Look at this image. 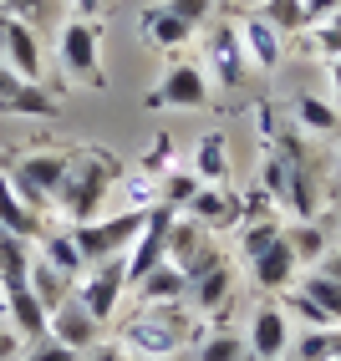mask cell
I'll return each instance as SVG.
<instances>
[{"label":"cell","instance_id":"obj_1","mask_svg":"<svg viewBox=\"0 0 341 361\" xmlns=\"http://www.w3.org/2000/svg\"><path fill=\"white\" fill-rule=\"evenodd\" d=\"M123 183V163H117V153L97 148V142H87V148L66 153V178L56 188V214L66 224H87L102 214L107 194Z\"/></svg>","mask_w":341,"mask_h":361},{"label":"cell","instance_id":"obj_2","mask_svg":"<svg viewBox=\"0 0 341 361\" xmlns=\"http://www.w3.org/2000/svg\"><path fill=\"white\" fill-rule=\"evenodd\" d=\"M189 316H184V300L179 305H143V316H133L123 326V346L128 356H143V361H158V356H174L184 341H189Z\"/></svg>","mask_w":341,"mask_h":361},{"label":"cell","instance_id":"obj_3","mask_svg":"<svg viewBox=\"0 0 341 361\" xmlns=\"http://www.w3.org/2000/svg\"><path fill=\"white\" fill-rule=\"evenodd\" d=\"M0 173L11 178V188L36 214H46V209H56V188L66 178V153H56V148H26L16 163L0 168Z\"/></svg>","mask_w":341,"mask_h":361},{"label":"cell","instance_id":"obj_4","mask_svg":"<svg viewBox=\"0 0 341 361\" xmlns=\"http://www.w3.org/2000/svg\"><path fill=\"white\" fill-rule=\"evenodd\" d=\"M56 66H61L66 82L107 87V71H102V36H97L92 20H82V16L61 20V31H56Z\"/></svg>","mask_w":341,"mask_h":361},{"label":"cell","instance_id":"obj_5","mask_svg":"<svg viewBox=\"0 0 341 361\" xmlns=\"http://www.w3.org/2000/svg\"><path fill=\"white\" fill-rule=\"evenodd\" d=\"M143 214H148V209H123L117 219H102V214H97V219H87V224H71L82 259L87 264H102L112 255H128V245H133L138 229H143Z\"/></svg>","mask_w":341,"mask_h":361},{"label":"cell","instance_id":"obj_6","mask_svg":"<svg viewBox=\"0 0 341 361\" xmlns=\"http://www.w3.org/2000/svg\"><path fill=\"white\" fill-rule=\"evenodd\" d=\"M209 102V71L199 61H174L158 77V87L143 97V107H174V112H199Z\"/></svg>","mask_w":341,"mask_h":361},{"label":"cell","instance_id":"obj_7","mask_svg":"<svg viewBox=\"0 0 341 361\" xmlns=\"http://www.w3.org/2000/svg\"><path fill=\"white\" fill-rule=\"evenodd\" d=\"M123 290H128V264H123V255H112V259H102V264H87V270L77 275V300H82L102 326L117 316Z\"/></svg>","mask_w":341,"mask_h":361},{"label":"cell","instance_id":"obj_8","mask_svg":"<svg viewBox=\"0 0 341 361\" xmlns=\"http://www.w3.org/2000/svg\"><path fill=\"white\" fill-rule=\"evenodd\" d=\"M174 219H179V209H168V204H158V209L143 214V229H138V239H133L128 255H123L128 285H138L148 270H158V264L168 259V229H174Z\"/></svg>","mask_w":341,"mask_h":361},{"label":"cell","instance_id":"obj_9","mask_svg":"<svg viewBox=\"0 0 341 361\" xmlns=\"http://www.w3.org/2000/svg\"><path fill=\"white\" fill-rule=\"evenodd\" d=\"M0 61H6L16 77L26 82H46V51H41V36L31 20L6 16V31H0Z\"/></svg>","mask_w":341,"mask_h":361},{"label":"cell","instance_id":"obj_10","mask_svg":"<svg viewBox=\"0 0 341 361\" xmlns=\"http://www.w3.org/2000/svg\"><path fill=\"white\" fill-rule=\"evenodd\" d=\"M219 259V245H214V234L204 224H193L189 214H179L174 229H168V264H179V270L193 280L199 270H209V264Z\"/></svg>","mask_w":341,"mask_h":361},{"label":"cell","instance_id":"obj_11","mask_svg":"<svg viewBox=\"0 0 341 361\" xmlns=\"http://www.w3.org/2000/svg\"><path fill=\"white\" fill-rule=\"evenodd\" d=\"M245 275H250V285H255V290L275 295V290H290V285H296V275H301V259H296V250H290V239L280 234L275 245H265L255 259H245Z\"/></svg>","mask_w":341,"mask_h":361},{"label":"cell","instance_id":"obj_12","mask_svg":"<svg viewBox=\"0 0 341 361\" xmlns=\"http://www.w3.org/2000/svg\"><path fill=\"white\" fill-rule=\"evenodd\" d=\"M204 56H209V82L219 87H239L250 77V61H245V46H239V31H234V20L229 26H214L209 41H204Z\"/></svg>","mask_w":341,"mask_h":361},{"label":"cell","instance_id":"obj_13","mask_svg":"<svg viewBox=\"0 0 341 361\" xmlns=\"http://www.w3.org/2000/svg\"><path fill=\"white\" fill-rule=\"evenodd\" d=\"M46 336L82 356V351H92L97 341H102V321H97L92 310L77 300V290H71V300H61V305L52 310V331H46Z\"/></svg>","mask_w":341,"mask_h":361},{"label":"cell","instance_id":"obj_14","mask_svg":"<svg viewBox=\"0 0 341 361\" xmlns=\"http://www.w3.org/2000/svg\"><path fill=\"white\" fill-rule=\"evenodd\" d=\"M234 31H239V46H245L250 71H275V66H280V56H285V36H280L260 11L239 16V20H234Z\"/></svg>","mask_w":341,"mask_h":361},{"label":"cell","instance_id":"obj_15","mask_svg":"<svg viewBox=\"0 0 341 361\" xmlns=\"http://www.w3.org/2000/svg\"><path fill=\"white\" fill-rule=\"evenodd\" d=\"M234 290H239V285H234V270H229V259L219 255L209 270H199V275L189 280V305L199 310V316H225L229 300H234Z\"/></svg>","mask_w":341,"mask_h":361},{"label":"cell","instance_id":"obj_16","mask_svg":"<svg viewBox=\"0 0 341 361\" xmlns=\"http://www.w3.org/2000/svg\"><path fill=\"white\" fill-rule=\"evenodd\" d=\"M184 214H189L193 224H204L209 234H219V229H234V224H239L245 204H239L225 183H199V194L184 204Z\"/></svg>","mask_w":341,"mask_h":361},{"label":"cell","instance_id":"obj_17","mask_svg":"<svg viewBox=\"0 0 341 361\" xmlns=\"http://www.w3.org/2000/svg\"><path fill=\"white\" fill-rule=\"evenodd\" d=\"M250 356L255 361H280L290 351V316L280 305H260L255 310V321H250Z\"/></svg>","mask_w":341,"mask_h":361},{"label":"cell","instance_id":"obj_18","mask_svg":"<svg viewBox=\"0 0 341 361\" xmlns=\"http://www.w3.org/2000/svg\"><path fill=\"white\" fill-rule=\"evenodd\" d=\"M6 321L16 326L20 341H41V336L52 331V310L36 300L31 285H16V290H6Z\"/></svg>","mask_w":341,"mask_h":361},{"label":"cell","instance_id":"obj_19","mask_svg":"<svg viewBox=\"0 0 341 361\" xmlns=\"http://www.w3.org/2000/svg\"><path fill=\"white\" fill-rule=\"evenodd\" d=\"M138 31H143V41H148L153 51H179V46L193 36V26H189V20H179L174 11H168V6H153V11H143Z\"/></svg>","mask_w":341,"mask_h":361},{"label":"cell","instance_id":"obj_20","mask_svg":"<svg viewBox=\"0 0 341 361\" xmlns=\"http://www.w3.org/2000/svg\"><path fill=\"white\" fill-rule=\"evenodd\" d=\"M138 295H143V305H179V300H189V275L163 259L158 270H148L138 280Z\"/></svg>","mask_w":341,"mask_h":361},{"label":"cell","instance_id":"obj_21","mask_svg":"<svg viewBox=\"0 0 341 361\" xmlns=\"http://www.w3.org/2000/svg\"><path fill=\"white\" fill-rule=\"evenodd\" d=\"M0 229H6V234H20V239H31V245L41 239V214L16 194L6 173H0Z\"/></svg>","mask_w":341,"mask_h":361},{"label":"cell","instance_id":"obj_22","mask_svg":"<svg viewBox=\"0 0 341 361\" xmlns=\"http://www.w3.org/2000/svg\"><path fill=\"white\" fill-rule=\"evenodd\" d=\"M31 259H36V245H31V239L0 229V290L31 285Z\"/></svg>","mask_w":341,"mask_h":361},{"label":"cell","instance_id":"obj_23","mask_svg":"<svg viewBox=\"0 0 341 361\" xmlns=\"http://www.w3.org/2000/svg\"><path fill=\"white\" fill-rule=\"evenodd\" d=\"M56 112H61V97L52 92V82H20V92L6 107V117H36V123H52Z\"/></svg>","mask_w":341,"mask_h":361},{"label":"cell","instance_id":"obj_24","mask_svg":"<svg viewBox=\"0 0 341 361\" xmlns=\"http://www.w3.org/2000/svg\"><path fill=\"white\" fill-rule=\"evenodd\" d=\"M31 290H36V300L46 305V310H56L61 300H71V290H77V280H71L66 270H56L52 259H31Z\"/></svg>","mask_w":341,"mask_h":361},{"label":"cell","instance_id":"obj_25","mask_svg":"<svg viewBox=\"0 0 341 361\" xmlns=\"http://www.w3.org/2000/svg\"><path fill=\"white\" fill-rule=\"evenodd\" d=\"M296 290H301L316 310H321L326 326H341V280H331V275H321V270H311V275L296 285Z\"/></svg>","mask_w":341,"mask_h":361},{"label":"cell","instance_id":"obj_26","mask_svg":"<svg viewBox=\"0 0 341 361\" xmlns=\"http://www.w3.org/2000/svg\"><path fill=\"white\" fill-rule=\"evenodd\" d=\"M193 173H199V183H225V178H229L225 133H204V137H199V148H193Z\"/></svg>","mask_w":341,"mask_h":361},{"label":"cell","instance_id":"obj_27","mask_svg":"<svg viewBox=\"0 0 341 361\" xmlns=\"http://www.w3.org/2000/svg\"><path fill=\"white\" fill-rule=\"evenodd\" d=\"M36 245H41L36 255H41V259H52L56 270H66L71 280H77V275L87 270V259H82V250H77V234H71V229H66V234H41Z\"/></svg>","mask_w":341,"mask_h":361},{"label":"cell","instance_id":"obj_28","mask_svg":"<svg viewBox=\"0 0 341 361\" xmlns=\"http://www.w3.org/2000/svg\"><path fill=\"white\" fill-rule=\"evenodd\" d=\"M285 239H290V250H296V259H301V270H311L316 259H321L331 245H326V229L316 224V219H296L285 229Z\"/></svg>","mask_w":341,"mask_h":361},{"label":"cell","instance_id":"obj_29","mask_svg":"<svg viewBox=\"0 0 341 361\" xmlns=\"http://www.w3.org/2000/svg\"><path fill=\"white\" fill-rule=\"evenodd\" d=\"M260 16L270 20V26L280 36H301L311 26V16H306V0H260Z\"/></svg>","mask_w":341,"mask_h":361},{"label":"cell","instance_id":"obj_30","mask_svg":"<svg viewBox=\"0 0 341 361\" xmlns=\"http://www.w3.org/2000/svg\"><path fill=\"white\" fill-rule=\"evenodd\" d=\"M193 194H199V173H193V168H168V173L158 178V204L179 209V214H184V204Z\"/></svg>","mask_w":341,"mask_h":361},{"label":"cell","instance_id":"obj_31","mask_svg":"<svg viewBox=\"0 0 341 361\" xmlns=\"http://www.w3.org/2000/svg\"><path fill=\"white\" fill-rule=\"evenodd\" d=\"M301 361H341V326H316L296 346Z\"/></svg>","mask_w":341,"mask_h":361},{"label":"cell","instance_id":"obj_32","mask_svg":"<svg viewBox=\"0 0 341 361\" xmlns=\"http://www.w3.org/2000/svg\"><path fill=\"white\" fill-rule=\"evenodd\" d=\"M245 351H250V346L239 341L234 331H214V336H204V341H199V361H239Z\"/></svg>","mask_w":341,"mask_h":361},{"label":"cell","instance_id":"obj_33","mask_svg":"<svg viewBox=\"0 0 341 361\" xmlns=\"http://www.w3.org/2000/svg\"><path fill=\"white\" fill-rule=\"evenodd\" d=\"M311 41H316V56L341 61V11L326 20H311Z\"/></svg>","mask_w":341,"mask_h":361},{"label":"cell","instance_id":"obj_34","mask_svg":"<svg viewBox=\"0 0 341 361\" xmlns=\"http://www.w3.org/2000/svg\"><path fill=\"white\" fill-rule=\"evenodd\" d=\"M296 112H301V128L306 133H336V107H326V102H316V97H301L296 102Z\"/></svg>","mask_w":341,"mask_h":361},{"label":"cell","instance_id":"obj_35","mask_svg":"<svg viewBox=\"0 0 341 361\" xmlns=\"http://www.w3.org/2000/svg\"><path fill=\"white\" fill-rule=\"evenodd\" d=\"M20 361H82V356L61 341H52V336H41V341H26V356Z\"/></svg>","mask_w":341,"mask_h":361},{"label":"cell","instance_id":"obj_36","mask_svg":"<svg viewBox=\"0 0 341 361\" xmlns=\"http://www.w3.org/2000/svg\"><path fill=\"white\" fill-rule=\"evenodd\" d=\"M163 6L174 11L179 20H189L193 31H199V26H209V16H214V0H163Z\"/></svg>","mask_w":341,"mask_h":361},{"label":"cell","instance_id":"obj_37","mask_svg":"<svg viewBox=\"0 0 341 361\" xmlns=\"http://www.w3.org/2000/svg\"><path fill=\"white\" fill-rule=\"evenodd\" d=\"M168 153H174V142H168V137H158L153 148L143 153V163H138V168H143V173H148V178H163L168 168H174V163H168Z\"/></svg>","mask_w":341,"mask_h":361},{"label":"cell","instance_id":"obj_38","mask_svg":"<svg viewBox=\"0 0 341 361\" xmlns=\"http://www.w3.org/2000/svg\"><path fill=\"white\" fill-rule=\"evenodd\" d=\"M0 11H6V16H20V20H31V26H41L46 11H52V0H0Z\"/></svg>","mask_w":341,"mask_h":361},{"label":"cell","instance_id":"obj_39","mask_svg":"<svg viewBox=\"0 0 341 361\" xmlns=\"http://www.w3.org/2000/svg\"><path fill=\"white\" fill-rule=\"evenodd\" d=\"M20 82H26V77H16V71H11L6 61H0V112H6V107H11V97H16V92H20Z\"/></svg>","mask_w":341,"mask_h":361},{"label":"cell","instance_id":"obj_40","mask_svg":"<svg viewBox=\"0 0 341 361\" xmlns=\"http://www.w3.org/2000/svg\"><path fill=\"white\" fill-rule=\"evenodd\" d=\"M311 270H321V275H331V280H341V245H331L321 259L311 264Z\"/></svg>","mask_w":341,"mask_h":361},{"label":"cell","instance_id":"obj_41","mask_svg":"<svg viewBox=\"0 0 341 361\" xmlns=\"http://www.w3.org/2000/svg\"><path fill=\"white\" fill-rule=\"evenodd\" d=\"M82 361H128L123 346H107V341H97L92 351H82Z\"/></svg>","mask_w":341,"mask_h":361},{"label":"cell","instance_id":"obj_42","mask_svg":"<svg viewBox=\"0 0 341 361\" xmlns=\"http://www.w3.org/2000/svg\"><path fill=\"white\" fill-rule=\"evenodd\" d=\"M341 11V0H306V16L311 20H326V16H336Z\"/></svg>","mask_w":341,"mask_h":361},{"label":"cell","instance_id":"obj_43","mask_svg":"<svg viewBox=\"0 0 341 361\" xmlns=\"http://www.w3.org/2000/svg\"><path fill=\"white\" fill-rule=\"evenodd\" d=\"M102 6H107V0H71V16H82V20H97V16H102Z\"/></svg>","mask_w":341,"mask_h":361},{"label":"cell","instance_id":"obj_44","mask_svg":"<svg viewBox=\"0 0 341 361\" xmlns=\"http://www.w3.org/2000/svg\"><path fill=\"white\" fill-rule=\"evenodd\" d=\"M326 71H331V92H336V107H341V61H326Z\"/></svg>","mask_w":341,"mask_h":361},{"label":"cell","instance_id":"obj_45","mask_svg":"<svg viewBox=\"0 0 341 361\" xmlns=\"http://www.w3.org/2000/svg\"><path fill=\"white\" fill-rule=\"evenodd\" d=\"M0 310H6V290H0Z\"/></svg>","mask_w":341,"mask_h":361},{"label":"cell","instance_id":"obj_46","mask_svg":"<svg viewBox=\"0 0 341 361\" xmlns=\"http://www.w3.org/2000/svg\"><path fill=\"white\" fill-rule=\"evenodd\" d=\"M16 361H20V356H16Z\"/></svg>","mask_w":341,"mask_h":361}]
</instances>
